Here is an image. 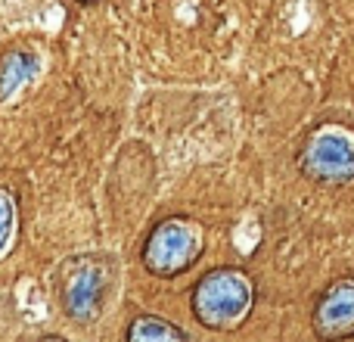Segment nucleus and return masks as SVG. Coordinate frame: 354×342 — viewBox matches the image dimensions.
Listing matches in <instances>:
<instances>
[{
  "mask_svg": "<svg viewBox=\"0 0 354 342\" xmlns=\"http://www.w3.org/2000/svg\"><path fill=\"white\" fill-rule=\"evenodd\" d=\"M252 283L239 271H214L193 289V312L212 330H230L249 314Z\"/></svg>",
  "mask_w": 354,
  "mask_h": 342,
  "instance_id": "nucleus-1",
  "label": "nucleus"
},
{
  "mask_svg": "<svg viewBox=\"0 0 354 342\" xmlns=\"http://www.w3.org/2000/svg\"><path fill=\"white\" fill-rule=\"evenodd\" d=\"M202 252V231L199 224L183 218H171L153 231L143 249V264L156 277H174L183 274Z\"/></svg>",
  "mask_w": 354,
  "mask_h": 342,
  "instance_id": "nucleus-2",
  "label": "nucleus"
},
{
  "mask_svg": "<svg viewBox=\"0 0 354 342\" xmlns=\"http://www.w3.org/2000/svg\"><path fill=\"white\" fill-rule=\"evenodd\" d=\"M299 165L308 177L324 183L354 181V141L339 128H324L308 137L299 156Z\"/></svg>",
  "mask_w": 354,
  "mask_h": 342,
  "instance_id": "nucleus-3",
  "label": "nucleus"
},
{
  "mask_svg": "<svg viewBox=\"0 0 354 342\" xmlns=\"http://www.w3.org/2000/svg\"><path fill=\"white\" fill-rule=\"evenodd\" d=\"M314 330L326 342L354 336V280H339L326 289L314 312Z\"/></svg>",
  "mask_w": 354,
  "mask_h": 342,
  "instance_id": "nucleus-4",
  "label": "nucleus"
},
{
  "mask_svg": "<svg viewBox=\"0 0 354 342\" xmlns=\"http://www.w3.org/2000/svg\"><path fill=\"white\" fill-rule=\"evenodd\" d=\"M106 283V271L100 262L84 258L75 264V271L68 274L62 299H66V312L75 321H93L100 312V293Z\"/></svg>",
  "mask_w": 354,
  "mask_h": 342,
  "instance_id": "nucleus-5",
  "label": "nucleus"
},
{
  "mask_svg": "<svg viewBox=\"0 0 354 342\" xmlns=\"http://www.w3.org/2000/svg\"><path fill=\"white\" fill-rule=\"evenodd\" d=\"M31 75H35V56L25 53V50L6 53L3 62H0V100L12 97Z\"/></svg>",
  "mask_w": 354,
  "mask_h": 342,
  "instance_id": "nucleus-6",
  "label": "nucleus"
},
{
  "mask_svg": "<svg viewBox=\"0 0 354 342\" xmlns=\"http://www.w3.org/2000/svg\"><path fill=\"white\" fill-rule=\"evenodd\" d=\"M128 342H183V333L168 321L143 314L128 327Z\"/></svg>",
  "mask_w": 354,
  "mask_h": 342,
  "instance_id": "nucleus-7",
  "label": "nucleus"
},
{
  "mask_svg": "<svg viewBox=\"0 0 354 342\" xmlns=\"http://www.w3.org/2000/svg\"><path fill=\"white\" fill-rule=\"evenodd\" d=\"M12 231H16V206H12V199L6 193H0V255L10 246Z\"/></svg>",
  "mask_w": 354,
  "mask_h": 342,
  "instance_id": "nucleus-8",
  "label": "nucleus"
},
{
  "mask_svg": "<svg viewBox=\"0 0 354 342\" xmlns=\"http://www.w3.org/2000/svg\"><path fill=\"white\" fill-rule=\"evenodd\" d=\"M41 342H66V339H59V336H47V339H41Z\"/></svg>",
  "mask_w": 354,
  "mask_h": 342,
  "instance_id": "nucleus-9",
  "label": "nucleus"
},
{
  "mask_svg": "<svg viewBox=\"0 0 354 342\" xmlns=\"http://www.w3.org/2000/svg\"><path fill=\"white\" fill-rule=\"evenodd\" d=\"M81 3H93V0H81Z\"/></svg>",
  "mask_w": 354,
  "mask_h": 342,
  "instance_id": "nucleus-10",
  "label": "nucleus"
}]
</instances>
